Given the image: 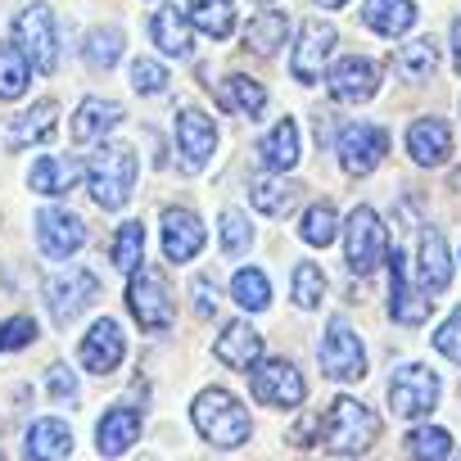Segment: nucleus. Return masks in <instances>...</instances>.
<instances>
[{
	"instance_id": "nucleus-1",
	"label": "nucleus",
	"mask_w": 461,
	"mask_h": 461,
	"mask_svg": "<svg viewBox=\"0 0 461 461\" xmlns=\"http://www.w3.org/2000/svg\"><path fill=\"white\" fill-rule=\"evenodd\" d=\"M136 172H140L136 149H131L127 140H104V145L91 154V163H86L91 199H95L100 208H122V203L131 199V190H136Z\"/></svg>"
},
{
	"instance_id": "nucleus-2",
	"label": "nucleus",
	"mask_w": 461,
	"mask_h": 461,
	"mask_svg": "<svg viewBox=\"0 0 461 461\" xmlns=\"http://www.w3.org/2000/svg\"><path fill=\"white\" fill-rule=\"evenodd\" d=\"M190 416H194L199 434H203L212 447H240V443L254 434V420H249L245 402L230 393V389H221V384L203 389V393L194 398Z\"/></svg>"
},
{
	"instance_id": "nucleus-3",
	"label": "nucleus",
	"mask_w": 461,
	"mask_h": 461,
	"mask_svg": "<svg viewBox=\"0 0 461 461\" xmlns=\"http://www.w3.org/2000/svg\"><path fill=\"white\" fill-rule=\"evenodd\" d=\"M375 438H380V420L366 402H357L348 393L330 402V411L321 420V447L330 456H362Z\"/></svg>"
},
{
	"instance_id": "nucleus-4",
	"label": "nucleus",
	"mask_w": 461,
	"mask_h": 461,
	"mask_svg": "<svg viewBox=\"0 0 461 461\" xmlns=\"http://www.w3.org/2000/svg\"><path fill=\"white\" fill-rule=\"evenodd\" d=\"M344 258H348L353 276H371L375 267L389 263V230L375 208H366V203L353 208V217L344 226Z\"/></svg>"
},
{
	"instance_id": "nucleus-5",
	"label": "nucleus",
	"mask_w": 461,
	"mask_h": 461,
	"mask_svg": "<svg viewBox=\"0 0 461 461\" xmlns=\"http://www.w3.org/2000/svg\"><path fill=\"white\" fill-rule=\"evenodd\" d=\"M14 46L28 55V64L37 73H55L59 68V23L50 5H28L14 19Z\"/></svg>"
},
{
	"instance_id": "nucleus-6",
	"label": "nucleus",
	"mask_w": 461,
	"mask_h": 461,
	"mask_svg": "<svg viewBox=\"0 0 461 461\" xmlns=\"http://www.w3.org/2000/svg\"><path fill=\"white\" fill-rule=\"evenodd\" d=\"M438 375L425 366V362H407L389 375V411L402 416V420H416V416H429L438 407Z\"/></svg>"
},
{
	"instance_id": "nucleus-7",
	"label": "nucleus",
	"mask_w": 461,
	"mask_h": 461,
	"mask_svg": "<svg viewBox=\"0 0 461 461\" xmlns=\"http://www.w3.org/2000/svg\"><path fill=\"white\" fill-rule=\"evenodd\" d=\"M317 357H321V371H326L330 380H339V384H357V380L366 375V348H362L357 330H353L344 317H330Z\"/></svg>"
},
{
	"instance_id": "nucleus-8",
	"label": "nucleus",
	"mask_w": 461,
	"mask_h": 461,
	"mask_svg": "<svg viewBox=\"0 0 461 461\" xmlns=\"http://www.w3.org/2000/svg\"><path fill=\"white\" fill-rule=\"evenodd\" d=\"M249 384H254V398L267 402V407H276V411L303 407V398H308V384H303L299 366L285 362V357H263V362L254 366Z\"/></svg>"
},
{
	"instance_id": "nucleus-9",
	"label": "nucleus",
	"mask_w": 461,
	"mask_h": 461,
	"mask_svg": "<svg viewBox=\"0 0 461 461\" xmlns=\"http://www.w3.org/2000/svg\"><path fill=\"white\" fill-rule=\"evenodd\" d=\"M37 245H41V254H46L50 263H68V258L86 245V221H82L77 212L50 203V208L37 212Z\"/></svg>"
},
{
	"instance_id": "nucleus-10",
	"label": "nucleus",
	"mask_w": 461,
	"mask_h": 461,
	"mask_svg": "<svg viewBox=\"0 0 461 461\" xmlns=\"http://www.w3.org/2000/svg\"><path fill=\"white\" fill-rule=\"evenodd\" d=\"M127 308H131L136 326L149 330V335H158V330L172 326V299H167V285H163L158 272H136V276H131V285H127Z\"/></svg>"
},
{
	"instance_id": "nucleus-11",
	"label": "nucleus",
	"mask_w": 461,
	"mask_h": 461,
	"mask_svg": "<svg viewBox=\"0 0 461 461\" xmlns=\"http://www.w3.org/2000/svg\"><path fill=\"white\" fill-rule=\"evenodd\" d=\"M384 154H389L384 127H375V122L344 127V136H339V167H344L348 176H371Z\"/></svg>"
},
{
	"instance_id": "nucleus-12",
	"label": "nucleus",
	"mask_w": 461,
	"mask_h": 461,
	"mask_svg": "<svg viewBox=\"0 0 461 461\" xmlns=\"http://www.w3.org/2000/svg\"><path fill=\"white\" fill-rule=\"evenodd\" d=\"M326 86L339 104H366L375 91H380V64L366 59V55H344L330 73H326Z\"/></svg>"
},
{
	"instance_id": "nucleus-13",
	"label": "nucleus",
	"mask_w": 461,
	"mask_h": 461,
	"mask_svg": "<svg viewBox=\"0 0 461 461\" xmlns=\"http://www.w3.org/2000/svg\"><path fill=\"white\" fill-rule=\"evenodd\" d=\"M95 294H100L95 272H64V276H50L46 281V308H50V317L59 326H68L86 303H95Z\"/></svg>"
},
{
	"instance_id": "nucleus-14",
	"label": "nucleus",
	"mask_w": 461,
	"mask_h": 461,
	"mask_svg": "<svg viewBox=\"0 0 461 461\" xmlns=\"http://www.w3.org/2000/svg\"><path fill=\"white\" fill-rule=\"evenodd\" d=\"M122 353H127V339H122V326H118L113 317H100V321L82 335V344H77V357H82V366H86L91 375L118 371V366H122Z\"/></svg>"
},
{
	"instance_id": "nucleus-15",
	"label": "nucleus",
	"mask_w": 461,
	"mask_h": 461,
	"mask_svg": "<svg viewBox=\"0 0 461 461\" xmlns=\"http://www.w3.org/2000/svg\"><path fill=\"white\" fill-rule=\"evenodd\" d=\"M429 299H434V294H425V290L411 285L407 263H402V254L393 249V254H389V317H393L398 326H420V321L429 317Z\"/></svg>"
},
{
	"instance_id": "nucleus-16",
	"label": "nucleus",
	"mask_w": 461,
	"mask_h": 461,
	"mask_svg": "<svg viewBox=\"0 0 461 461\" xmlns=\"http://www.w3.org/2000/svg\"><path fill=\"white\" fill-rule=\"evenodd\" d=\"M335 28L330 23H321V19H312V23H303L299 28V46H294V59H290V68H294V77L303 82V86H312L317 77H321V64L330 59V50H335Z\"/></svg>"
},
{
	"instance_id": "nucleus-17",
	"label": "nucleus",
	"mask_w": 461,
	"mask_h": 461,
	"mask_svg": "<svg viewBox=\"0 0 461 461\" xmlns=\"http://www.w3.org/2000/svg\"><path fill=\"white\" fill-rule=\"evenodd\" d=\"M176 149L185 154V163H190L194 172L212 158V149H217V127H212V118H208L203 109L185 104V109L176 113Z\"/></svg>"
},
{
	"instance_id": "nucleus-18",
	"label": "nucleus",
	"mask_w": 461,
	"mask_h": 461,
	"mask_svg": "<svg viewBox=\"0 0 461 461\" xmlns=\"http://www.w3.org/2000/svg\"><path fill=\"white\" fill-rule=\"evenodd\" d=\"M203 249V221L190 208H167L163 212V254L167 263H190Z\"/></svg>"
},
{
	"instance_id": "nucleus-19",
	"label": "nucleus",
	"mask_w": 461,
	"mask_h": 461,
	"mask_svg": "<svg viewBox=\"0 0 461 461\" xmlns=\"http://www.w3.org/2000/svg\"><path fill=\"white\" fill-rule=\"evenodd\" d=\"M416 281L425 294H443L452 285V258H447V240L438 230H420V249H416Z\"/></svg>"
},
{
	"instance_id": "nucleus-20",
	"label": "nucleus",
	"mask_w": 461,
	"mask_h": 461,
	"mask_svg": "<svg viewBox=\"0 0 461 461\" xmlns=\"http://www.w3.org/2000/svg\"><path fill=\"white\" fill-rule=\"evenodd\" d=\"M217 362L230 366V371H254L263 362V339L249 321H230L221 335H217Z\"/></svg>"
},
{
	"instance_id": "nucleus-21",
	"label": "nucleus",
	"mask_w": 461,
	"mask_h": 461,
	"mask_svg": "<svg viewBox=\"0 0 461 461\" xmlns=\"http://www.w3.org/2000/svg\"><path fill=\"white\" fill-rule=\"evenodd\" d=\"M407 154L420 163V167H438L452 158V131L443 118H416L411 131H407Z\"/></svg>"
},
{
	"instance_id": "nucleus-22",
	"label": "nucleus",
	"mask_w": 461,
	"mask_h": 461,
	"mask_svg": "<svg viewBox=\"0 0 461 461\" xmlns=\"http://www.w3.org/2000/svg\"><path fill=\"white\" fill-rule=\"evenodd\" d=\"M68 452H73V429L59 416H41L28 425V438H23L28 461H68Z\"/></svg>"
},
{
	"instance_id": "nucleus-23",
	"label": "nucleus",
	"mask_w": 461,
	"mask_h": 461,
	"mask_svg": "<svg viewBox=\"0 0 461 461\" xmlns=\"http://www.w3.org/2000/svg\"><path fill=\"white\" fill-rule=\"evenodd\" d=\"M140 438V411L136 407H109L104 416H100V425H95V447H100V456H122L131 443Z\"/></svg>"
},
{
	"instance_id": "nucleus-24",
	"label": "nucleus",
	"mask_w": 461,
	"mask_h": 461,
	"mask_svg": "<svg viewBox=\"0 0 461 461\" xmlns=\"http://www.w3.org/2000/svg\"><path fill=\"white\" fill-rule=\"evenodd\" d=\"M190 28H194L190 14H181L176 5H163V10L149 19L154 46H158L163 55H172V59H190V50H194V32H190Z\"/></svg>"
},
{
	"instance_id": "nucleus-25",
	"label": "nucleus",
	"mask_w": 461,
	"mask_h": 461,
	"mask_svg": "<svg viewBox=\"0 0 461 461\" xmlns=\"http://www.w3.org/2000/svg\"><path fill=\"white\" fill-rule=\"evenodd\" d=\"M118 122H122V104H113V100H95V95H91V100L77 104L68 131H73L77 145H95V140H104Z\"/></svg>"
},
{
	"instance_id": "nucleus-26",
	"label": "nucleus",
	"mask_w": 461,
	"mask_h": 461,
	"mask_svg": "<svg viewBox=\"0 0 461 461\" xmlns=\"http://www.w3.org/2000/svg\"><path fill=\"white\" fill-rule=\"evenodd\" d=\"M55 122H59V104L55 100H37L28 113H19L10 122V149H28V145H46L55 136Z\"/></svg>"
},
{
	"instance_id": "nucleus-27",
	"label": "nucleus",
	"mask_w": 461,
	"mask_h": 461,
	"mask_svg": "<svg viewBox=\"0 0 461 461\" xmlns=\"http://www.w3.org/2000/svg\"><path fill=\"white\" fill-rule=\"evenodd\" d=\"M299 122L294 118H281L263 140H258V158H263V167L267 172H290L294 163H299Z\"/></svg>"
},
{
	"instance_id": "nucleus-28",
	"label": "nucleus",
	"mask_w": 461,
	"mask_h": 461,
	"mask_svg": "<svg viewBox=\"0 0 461 461\" xmlns=\"http://www.w3.org/2000/svg\"><path fill=\"white\" fill-rule=\"evenodd\" d=\"M217 100H221V109L240 113V118H249V122H258V118L267 113V91H263V82H254V77H245V73L226 77V82L217 86Z\"/></svg>"
},
{
	"instance_id": "nucleus-29",
	"label": "nucleus",
	"mask_w": 461,
	"mask_h": 461,
	"mask_svg": "<svg viewBox=\"0 0 461 461\" xmlns=\"http://www.w3.org/2000/svg\"><path fill=\"white\" fill-rule=\"evenodd\" d=\"M299 194H303V190H299L294 181H285L281 172H263V176H254V185H249L254 208H263L267 217H285V212H294Z\"/></svg>"
},
{
	"instance_id": "nucleus-30",
	"label": "nucleus",
	"mask_w": 461,
	"mask_h": 461,
	"mask_svg": "<svg viewBox=\"0 0 461 461\" xmlns=\"http://www.w3.org/2000/svg\"><path fill=\"white\" fill-rule=\"evenodd\" d=\"M285 37H290V19L276 14V10H263V14H254L249 28H245V50L258 55V59H272V55L285 46Z\"/></svg>"
},
{
	"instance_id": "nucleus-31",
	"label": "nucleus",
	"mask_w": 461,
	"mask_h": 461,
	"mask_svg": "<svg viewBox=\"0 0 461 461\" xmlns=\"http://www.w3.org/2000/svg\"><path fill=\"white\" fill-rule=\"evenodd\" d=\"M362 23L375 37H402L416 23V5H411V0H366Z\"/></svg>"
},
{
	"instance_id": "nucleus-32",
	"label": "nucleus",
	"mask_w": 461,
	"mask_h": 461,
	"mask_svg": "<svg viewBox=\"0 0 461 461\" xmlns=\"http://www.w3.org/2000/svg\"><path fill=\"white\" fill-rule=\"evenodd\" d=\"M77 176H82V167H77L73 158H55V154H46V158L32 163L28 185H32L37 194H64V190L77 185Z\"/></svg>"
},
{
	"instance_id": "nucleus-33",
	"label": "nucleus",
	"mask_w": 461,
	"mask_h": 461,
	"mask_svg": "<svg viewBox=\"0 0 461 461\" xmlns=\"http://www.w3.org/2000/svg\"><path fill=\"white\" fill-rule=\"evenodd\" d=\"M190 23L203 32V37H212V41H226L230 32H236V5L230 0H190Z\"/></svg>"
},
{
	"instance_id": "nucleus-34",
	"label": "nucleus",
	"mask_w": 461,
	"mask_h": 461,
	"mask_svg": "<svg viewBox=\"0 0 461 461\" xmlns=\"http://www.w3.org/2000/svg\"><path fill=\"white\" fill-rule=\"evenodd\" d=\"M32 86V64L14 41H0V100H23Z\"/></svg>"
},
{
	"instance_id": "nucleus-35",
	"label": "nucleus",
	"mask_w": 461,
	"mask_h": 461,
	"mask_svg": "<svg viewBox=\"0 0 461 461\" xmlns=\"http://www.w3.org/2000/svg\"><path fill=\"white\" fill-rule=\"evenodd\" d=\"M230 299H236L245 312H267L272 308V285L258 267H245V272L230 276Z\"/></svg>"
},
{
	"instance_id": "nucleus-36",
	"label": "nucleus",
	"mask_w": 461,
	"mask_h": 461,
	"mask_svg": "<svg viewBox=\"0 0 461 461\" xmlns=\"http://www.w3.org/2000/svg\"><path fill=\"white\" fill-rule=\"evenodd\" d=\"M122 46H127L122 28H91L86 41H82V59L91 68H113L122 59Z\"/></svg>"
},
{
	"instance_id": "nucleus-37",
	"label": "nucleus",
	"mask_w": 461,
	"mask_h": 461,
	"mask_svg": "<svg viewBox=\"0 0 461 461\" xmlns=\"http://www.w3.org/2000/svg\"><path fill=\"white\" fill-rule=\"evenodd\" d=\"M140 258H145V221H122L118 236H113V267L136 276Z\"/></svg>"
},
{
	"instance_id": "nucleus-38",
	"label": "nucleus",
	"mask_w": 461,
	"mask_h": 461,
	"mask_svg": "<svg viewBox=\"0 0 461 461\" xmlns=\"http://www.w3.org/2000/svg\"><path fill=\"white\" fill-rule=\"evenodd\" d=\"M452 452V434L443 425H416L407 434V456L411 461H447Z\"/></svg>"
},
{
	"instance_id": "nucleus-39",
	"label": "nucleus",
	"mask_w": 461,
	"mask_h": 461,
	"mask_svg": "<svg viewBox=\"0 0 461 461\" xmlns=\"http://www.w3.org/2000/svg\"><path fill=\"white\" fill-rule=\"evenodd\" d=\"M217 230H221V249H226V254H245V249L254 245V221H249V212H240V208H221Z\"/></svg>"
},
{
	"instance_id": "nucleus-40",
	"label": "nucleus",
	"mask_w": 461,
	"mask_h": 461,
	"mask_svg": "<svg viewBox=\"0 0 461 461\" xmlns=\"http://www.w3.org/2000/svg\"><path fill=\"white\" fill-rule=\"evenodd\" d=\"M434 64H438V50H434L429 37H420V41H411V46L398 50V73H402L407 82H425V77L434 73Z\"/></svg>"
},
{
	"instance_id": "nucleus-41",
	"label": "nucleus",
	"mask_w": 461,
	"mask_h": 461,
	"mask_svg": "<svg viewBox=\"0 0 461 461\" xmlns=\"http://www.w3.org/2000/svg\"><path fill=\"white\" fill-rule=\"evenodd\" d=\"M321 294H326V276H321V267H317V263H299V267H294V290H290L294 308L312 312V308H321Z\"/></svg>"
},
{
	"instance_id": "nucleus-42",
	"label": "nucleus",
	"mask_w": 461,
	"mask_h": 461,
	"mask_svg": "<svg viewBox=\"0 0 461 461\" xmlns=\"http://www.w3.org/2000/svg\"><path fill=\"white\" fill-rule=\"evenodd\" d=\"M303 240L308 245H317V249H326L330 240H335V230H339V212L330 208V203H312L308 212H303Z\"/></svg>"
},
{
	"instance_id": "nucleus-43",
	"label": "nucleus",
	"mask_w": 461,
	"mask_h": 461,
	"mask_svg": "<svg viewBox=\"0 0 461 461\" xmlns=\"http://www.w3.org/2000/svg\"><path fill=\"white\" fill-rule=\"evenodd\" d=\"M167 68L158 64V59H136L131 64V86L140 91V95H158V91H167Z\"/></svg>"
},
{
	"instance_id": "nucleus-44",
	"label": "nucleus",
	"mask_w": 461,
	"mask_h": 461,
	"mask_svg": "<svg viewBox=\"0 0 461 461\" xmlns=\"http://www.w3.org/2000/svg\"><path fill=\"white\" fill-rule=\"evenodd\" d=\"M37 339V321L32 317H10V321H0V353H19Z\"/></svg>"
},
{
	"instance_id": "nucleus-45",
	"label": "nucleus",
	"mask_w": 461,
	"mask_h": 461,
	"mask_svg": "<svg viewBox=\"0 0 461 461\" xmlns=\"http://www.w3.org/2000/svg\"><path fill=\"white\" fill-rule=\"evenodd\" d=\"M46 393H50L55 402H77V375H73L64 362H55V366L46 371Z\"/></svg>"
},
{
	"instance_id": "nucleus-46",
	"label": "nucleus",
	"mask_w": 461,
	"mask_h": 461,
	"mask_svg": "<svg viewBox=\"0 0 461 461\" xmlns=\"http://www.w3.org/2000/svg\"><path fill=\"white\" fill-rule=\"evenodd\" d=\"M434 348L443 353V357H452L456 366H461V308L434 330Z\"/></svg>"
},
{
	"instance_id": "nucleus-47",
	"label": "nucleus",
	"mask_w": 461,
	"mask_h": 461,
	"mask_svg": "<svg viewBox=\"0 0 461 461\" xmlns=\"http://www.w3.org/2000/svg\"><path fill=\"white\" fill-rule=\"evenodd\" d=\"M194 312H199V317H212V312H217V290H212V276H199V281H194Z\"/></svg>"
},
{
	"instance_id": "nucleus-48",
	"label": "nucleus",
	"mask_w": 461,
	"mask_h": 461,
	"mask_svg": "<svg viewBox=\"0 0 461 461\" xmlns=\"http://www.w3.org/2000/svg\"><path fill=\"white\" fill-rule=\"evenodd\" d=\"M452 59H456V73H461V19L452 23Z\"/></svg>"
},
{
	"instance_id": "nucleus-49",
	"label": "nucleus",
	"mask_w": 461,
	"mask_h": 461,
	"mask_svg": "<svg viewBox=\"0 0 461 461\" xmlns=\"http://www.w3.org/2000/svg\"><path fill=\"white\" fill-rule=\"evenodd\" d=\"M321 10H339V5H348V0H317Z\"/></svg>"
},
{
	"instance_id": "nucleus-50",
	"label": "nucleus",
	"mask_w": 461,
	"mask_h": 461,
	"mask_svg": "<svg viewBox=\"0 0 461 461\" xmlns=\"http://www.w3.org/2000/svg\"><path fill=\"white\" fill-rule=\"evenodd\" d=\"M263 5H272V0H263Z\"/></svg>"
},
{
	"instance_id": "nucleus-51",
	"label": "nucleus",
	"mask_w": 461,
	"mask_h": 461,
	"mask_svg": "<svg viewBox=\"0 0 461 461\" xmlns=\"http://www.w3.org/2000/svg\"><path fill=\"white\" fill-rule=\"evenodd\" d=\"M456 461H461V456H456Z\"/></svg>"
}]
</instances>
